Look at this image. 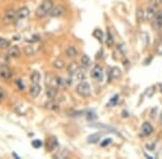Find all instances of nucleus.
<instances>
[{"label":"nucleus","mask_w":162,"mask_h":159,"mask_svg":"<svg viewBox=\"0 0 162 159\" xmlns=\"http://www.w3.org/2000/svg\"><path fill=\"white\" fill-rule=\"evenodd\" d=\"M53 8V1L52 0H43L40 3V6L36 10V15L38 17H44L48 14H50L51 10Z\"/></svg>","instance_id":"f257e3e1"},{"label":"nucleus","mask_w":162,"mask_h":159,"mask_svg":"<svg viewBox=\"0 0 162 159\" xmlns=\"http://www.w3.org/2000/svg\"><path fill=\"white\" fill-rule=\"evenodd\" d=\"M76 92L81 97H89L91 95V87L88 82L81 81L76 87Z\"/></svg>","instance_id":"f03ea898"},{"label":"nucleus","mask_w":162,"mask_h":159,"mask_svg":"<svg viewBox=\"0 0 162 159\" xmlns=\"http://www.w3.org/2000/svg\"><path fill=\"white\" fill-rule=\"evenodd\" d=\"M12 76V71L8 67V65H0V80L8 81Z\"/></svg>","instance_id":"7ed1b4c3"},{"label":"nucleus","mask_w":162,"mask_h":159,"mask_svg":"<svg viewBox=\"0 0 162 159\" xmlns=\"http://www.w3.org/2000/svg\"><path fill=\"white\" fill-rule=\"evenodd\" d=\"M15 18H16V12L14 10L10 9L4 13L3 18H2V23L4 25H9V24H11V23H13L15 20Z\"/></svg>","instance_id":"20e7f679"},{"label":"nucleus","mask_w":162,"mask_h":159,"mask_svg":"<svg viewBox=\"0 0 162 159\" xmlns=\"http://www.w3.org/2000/svg\"><path fill=\"white\" fill-rule=\"evenodd\" d=\"M29 9L27 7H22L16 11V18L15 20H21V19H24L29 15Z\"/></svg>","instance_id":"39448f33"},{"label":"nucleus","mask_w":162,"mask_h":159,"mask_svg":"<svg viewBox=\"0 0 162 159\" xmlns=\"http://www.w3.org/2000/svg\"><path fill=\"white\" fill-rule=\"evenodd\" d=\"M91 76L93 78H95V80H97L98 82H101L103 80V70H102V68L99 66H95L91 71Z\"/></svg>","instance_id":"423d86ee"},{"label":"nucleus","mask_w":162,"mask_h":159,"mask_svg":"<svg viewBox=\"0 0 162 159\" xmlns=\"http://www.w3.org/2000/svg\"><path fill=\"white\" fill-rule=\"evenodd\" d=\"M64 13H65V9L62 6H56V7L52 8L51 12H50V15L53 16V17H60Z\"/></svg>","instance_id":"0eeeda50"},{"label":"nucleus","mask_w":162,"mask_h":159,"mask_svg":"<svg viewBox=\"0 0 162 159\" xmlns=\"http://www.w3.org/2000/svg\"><path fill=\"white\" fill-rule=\"evenodd\" d=\"M56 75H53V74H47V76H45V84H47V86H50V87H56ZM59 89V88H57Z\"/></svg>","instance_id":"6e6552de"},{"label":"nucleus","mask_w":162,"mask_h":159,"mask_svg":"<svg viewBox=\"0 0 162 159\" xmlns=\"http://www.w3.org/2000/svg\"><path fill=\"white\" fill-rule=\"evenodd\" d=\"M57 145H59V143H57V139L55 137H51L47 142V150L49 152H52V151H54L56 149Z\"/></svg>","instance_id":"1a4fd4ad"},{"label":"nucleus","mask_w":162,"mask_h":159,"mask_svg":"<svg viewBox=\"0 0 162 159\" xmlns=\"http://www.w3.org/2000/svg\"><path fill=\"white\" fill-rule=\"evenodd\" d=\"M145 15H146V18L148 20H153L156 16V7L154 6H149L145 12Z\"/></svg>","instance_id":"9d476101"},{"label":"nucleus","mask_w":162,"mask_h":159,"mask_svg":"<svg viewBox=\"0 0 162 159\" xmlns=\"http://www.w3.org/2000/svg\"><path fill=\"white\" fill-rule=\"evenodd\" d=\"M8 55L10 56V57H12V58H18L21 56V51H20V49L16 46V45H13V46H11L9 49Z\"/></svg>","instance_id":"9b49d317"},{"label":"nucleus","mask_w":162,"mask_h":159,"mask_svg":"<svg viewBox=\"0 0 162 159\" xmlns=\"http://www.w3.org/2000/svg\"><path fill=\"white\" fill-rule=\"evenodd\" d=\"M29 93L31 95L32 98H37L40 93H41V87L39 84H32V86L30 87V90H29Z\"/></svg>","instance_id":"f8f14e48"},{"label":"nucleus","mask_w":162,"mask_h":159,"mask_svg":"<svg viewBox=\"0 0 162 159\" xmlns=\"http://www.w3.org/2000/svg\"><path fill=\"white\" fill-rule=\"evenodd\" d=\"M153 131H154V128L149 123H145L142 126V133H143V135H145V137L150 135L153 133Z\"/></svg>","instance_id":"ddd939ff"},{"label":"nucleus","mask_w":162,"mask_h":159,"mask_svg":"<svg viewBox=\"0 0 162 159\" xmlns=\"http://www.w3.org/2000/svg\"><path fill=\"white\" fill-rule=\"evenodd\" d=\"M66 55L68 56V57H70V58H75L77 57V55H78V51L75 46H73V45H70V46H68L66 49Z\"/></svg>","instance_id":"4468645a"},{"label":"nucleus","mask_w":162,"mask_h":159,"mask_svg":"<svg viewBox=\"0 0 162 159\" xmlns=\"http://www.w3.org/2000/svg\"><path fill=\"white\" fill-rule=\"evenodd\" d=\"M79 70V66H78V63L77 62H75V61H73V62H70L68 65V67H67V72L69 73V74H76V72Z\"/></svg>","instance_id":"2eb2a0df"},{"label":"nucleus","mask_w":162,"mask_h":159,"mask_svg":"<svg viewBox=\"0 0 162 159\" xmlns=\"http://www.w3.org/2000/svg\"><path fill=\"white\" fill-rule=\"evenodd\" d=\"M56 95H57V88L56 87L48 86V89H47V96H48V98L51 99V100H54Z\"/></svg>","instance_id":"dca6fc26"},{"label":"nucleus","mask_w":162,"mask_h":159,"mask_svg":"<svg viewBox=\"0 0 162 159\" xmlns=\"http://www.w3.org/2000/svg\"><path fill=\"white\" fill-rule=\"evenodd\" d=\"M120 75H121V71H120L119 68L113 67V68H111V69H110V71H109V77H110V80L111 78L120 77Z\"/></svg>","instance_id":"f3484780"},{"label":"nucleus","mask_w":162,"mask_h":159,"mask_svg":"<svg viewBox=\"0 0 162 159\" xmlns=\"http://www.w3.org/2000/svg\"><path fill=\"white\" fill-rule=\"evenodd\" d=\"M153 27L155 29H160L162 27V17L158 14L155 16V18L153 19Z\"/></svg>","instance_id":"a211bd4d"},{"label":"nucleus","mask_w":162,"mask_h":159,"mask_svg":"<svg viewBox=\"0 0 162 159\" xmlns=\"http://www.w3.org/2000/svg\"><path fill=\"white\" fill-rule=\"evenodd\" d=\"M40 80H41V75L38 71H34L30 75V81L32 84H39L40 83Z\"/></svg>","instance_id":"6ab92c4d"},{"label":"nucleus","mask_w":162,"mask_h":159,"mask_svg":"<svg viewBox=\"0 0 162 159\" xmlns=\"http://www.w3.org/2000/svg\"><path fill=\"white\" fill-rule=\"evenodd\" d=\"M101 139V133H93V134H91L88 137V142L89 143H92V144H94V143H97Z\"/></svg>","instance_id":"aec40b11"},{"label":"nucleus","mask_w":162,"mask_h":159,"mask_svg":"<svg viewBox=\"0 0 162 159\" xmlns=\"http://www.w3.org/2000/svg\"><path fill=\"white\" fill-rule=\"evenodd\" d=\"M145 12H144V10L142 8H138L137 11H136V20L137 23H142L145 18Z\"/></svg>","instance_id":"412c9836"},{"label":"nucleus","mask_w":162,"mask_h":159,"mask_svg":"<svg viewBox=\"0 0 162 159\" xmlns=\"http://www.w3.org/2000/svg\"><path fill=\"white\" fill-rule=\"evenodd\" d=\"M56 86H57V88H59V89L65 88L66 87V81H65V80H63L62 77L57 76L56 77Z\"/></svg>","instance_id":"4be33fe9"},{"label":"nucleus","mask_w":162,"mask_h":159,"mask_svg":"<svg viewBox=\"0 0 162 159\" xmlns=\"http://www.w3.org/2000/svg\"><path fill=\"white\" fill-rule=\"evenodd\" d=\"M10 46V41L6 38H0V49L4 50Z\"/></svg>","instance_id":"5701e85b"},{"label":"nucleus","mask_w":162,"mask_h":159,"mask_svg":"<svg viewBox=\"0 0 162 159\" xmlns=\"http://www.w3.org/2000/svg\"><path fill=\"white\" fill-rule=\"evenodd\" d=\"M53 67L55 68V69L61 70V69H63V68L65 67V62H64L62 59H56V60L53 62Z\"/></svg>","instance_id":"b1692460"},{"label":"nucleus","mask_w":162,"mask_h":159,"mask_svg":"<svg viewBox=\"0 0 162 159\" xmlns=\"http://www.w3.org/2000/svg\"><path fill=\"white\" fill-rule=\"evenodd\" d=\"M45 108L49 109V110H53V111L59 110V105H57V103H55V102H54L53 100L47 102V103H45Z\"/></svg>","instance_id":"393cba45"},{"label":"nucleus","mask_w":162,"mask_h":159,"mask_svg":"<svg viewBox=\"0 0 162 159\" xmlns=\"http://www.w3.org/2000/svg\"><path fill=\"white\" fill-rule=\"evenodd\" d=\"M24 53L27 56H32V55H35L36 51L34 50V47L31 46V45H26V46L24 47Z\"/></svg>","instance_id":"a878e982"},{"label":"nucleus","mask_w":162,"mask_h":159,"mask_svg":"<svg viewBox=\"0 0 162 159\" xmlns=\"http://www.w3.org/2000/svg\"><path fill=\"white\" fill-rule=\"evenodd\" d=\"M93 36H94V38H96L97 40H99V42L103 41L104 35H103V31H102L101 29H95L94 32H93Z\"/></svg>","instance_id":"bb28decb"},{"label":"nucleus","mask_w":162,"mask_h":159,"mask_svg":"<svg viewBox=\"0 0 162 159\" xmlns=\"http://www.w3.org/2000/svg\"><path fill=\"white\" fill-rule=\"evenodd\" d=\"M81 63H82V66L85 67V68L91 65V59L89 58L88 55H83L82 56V58H81Z\"/></svg>","instance_id":"cd10ccee"},{"label":"nucleus","mask_w":162,"mask_h":159,"mask_svg":"<svg viewBox=\"0 0 162 159\" xmlns=\"http://www.w3.org/2000/svg\"><path fill=\"white\" fill-rule=\"evenodd\" d=\"M106 44L108 46H112L113 45V38L111 36L110 31H107V38H106Z\"/></svg>","instance_id":"c85d7f7f"},{"label":"nucleus","mask_w":162,"mask_h":159,"mask_svg":"<svg viewBox=\"0 0 162 159\" xmlns=\"http://www.w3.org/2000/svg\"><path fill=\"white\" fill-rule=\"evenodd\" d=\"M76 77H77L78 81H84V80H85V73L83 71H79L78 70L76 72Z\"/></svg>","instance_id":"c756f323"},{"label":"nucleus","mask_w":162,"mask_h":159,"mask_svg":"<svg viewBox=\"0 0 162 159\" xmlns=\"http://www.w3.org/2000/svg\"><path fill=\"white\" fill-rule=\"evenodd\" d=\"M9 57L4 54H0V65H8Z\"/></svg>","instance_id":"7c9ffc66"},{"label":"nucleus","mask_w":162,"mask_h":159,"mask_svg":"<svg viewBox=\"0 0 162 159\" xmlns=\"http://www.w3.org/2000/svg\"><path fill=\"white\" fill-rule=\"evenodd\" d=\"M118 100H119V96H118V95H117V96H113V97L110 99L108 105H115V104L118 102Z\"/></svg>","instance_id":"2f4dec72"},{"label":"nucleus","mask_w":162,"mask_h":159,"mask_svg":"<svg viewBox=\"0 0 162 159\" xmlns=\"http://www.w3.org/2000/svg\"><path fill=\"white\" fill-rule=\"evenodd\" d=\"M31 145L35 147V149H39V147H41V145H42V142L40 140H34Z\"/></svg>","instance_id":"473e14b6"},{"label":"nucleus","mask_w":162,"mask_h":159,"mask_svg":"<svg viewBox=\"0 0 162 159\" xmlns=\"http://www.w3.org/2000/svg\"><path fill=\"white\" fill-rule=\"evenodd\" d=\"M4 98H6V92L0 87V102H2L4 100Z\"/></svg>","instance_id":"72a5a7b5"},{"label":"nucleus","mask_w":162,"mask_h":159,"mask_svg":"<svg viewBox=\"0 0 162 159\" xmlns=\"http://www.w3.org/2000/svg\"><path fill=\"white\" fill-rule=\"evenodd\" d=\"M161 2H162V0H150V3H151V6H154V7L160 6Z\"/></svg>","instance_id":"f704fd0d"},{"label":"nucleus","mask_w":162,"mask_h":159,"mask_svg":"<svg viewBox=\"0 0 162 159\" xmlns=\"http://www.w3.org/2000/svg\"><path fill=\"white\" fill-rule=\"evenodd\" d=\"M111 143V139H105L102 143H101V146H103V147H105V146H107L108 144H110Z\"/></svg>","instance_id":"c9c22d12"},{"label":"nucleus","mask_w":162,"mask_h":159,"mask_svg":"<svg viewBox=\"0 0 162 159\" xmlns=\"http://www.w3.org/2000/svg\"><path fill=\"white\" fill-rule=\"evenodd\" d=\"M16 83H17V85H18V88H20L21 90H23V89H24V85H23L22 80H17V81H16Z\"/></svg>","instance_id":"e433bc0d"},{"label":"nucleus","mask_w":162,"mask_h":159,"mask_svg":"<svg viewBox=\"0 0 162 159\" xmlns=\"http://www.w3.org/2000/svg\"><path fill=\"white\" fill-rule=\"evenodd\" d=\"M158 53H159L160 55H162V44L159 45V47H158Z\"/></svg>","instance_id":"4c0bfd02"},{"label":"nucleus","mask_w":162,"mask_h":159,"mask_svg":"<svg viewBox=\"0 0 162 159\" xmlns=\"http://www.w3.org/2000/svg\"><path fill=\"white\" fill-rule=\"evenodd\" d=\"M159 15H160V16H161V17H162V10H161V11H160V13H159Z\"/></svg>","instance_id":"58836bf2"}]
</instances>
